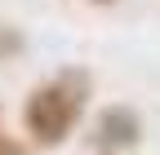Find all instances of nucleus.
<instances>
[{"label":"nucleus","instance_id":"1","mask_svg":"<svg viewBox=\"0 0 160 155\" xmlns=\"http://www.w3.org/2000/svg\"><path fill=\"white\" fill-rule=\"evenodd\" d=\"M89 102V75L85 71H58L49 80H40L27 93V106H22V129L36 146H62L80 115H85Z\"/></svg>","mask_w":160,"mask_h":155},{"label":"nucleus","instance_id":"2","mask_svg":"<svg viewBox=\"0 0 160 155\" xmlns=\"http://www.w3.org/2000/svg\"><path fill=\"white\" fill-rule=\"evenodd\" d=\"M89 142H93L98 155H125L129 146L142 142V120H138V111L125 106V102L107 106V111L93 120V138H89Z\"/></svg>","mask_w":160,"mask_h":155},{"label":"nucleus","instance_id":"3","mask_svg":"<svg viewBox=\"0 0 160 155\" xmlns=\"http://www.w3.org/2000/svg\"><path fill=\"white\" fill-rule=\"evenodd\" d=\"M0 155H18V151H13V142L5 138V129H0Z\"/></svg>","mask_w":160,"mask_h":155},{"label":"nucleus","instance_id":"4","mask_svg":"<svg viewBox=\"0 0 160 155\" xmlns=\"http://www.w3.org/2000/svg\"><path fill=\"white\" fill-rule=\"evenodd\" d=\"M93 5H111V0H93Z\"/></svg>","mask_w":160,"mask_h":155}]
</instances>
